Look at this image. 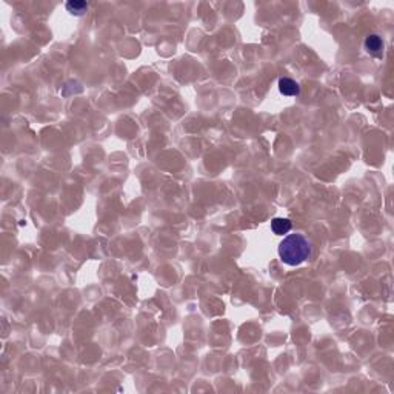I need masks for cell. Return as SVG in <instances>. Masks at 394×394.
Wrapping results in <instances>:
<instances>
[{"mask_svg": "<svg viewBox=\"0 0 394 394\" xmlns=\"http://www.w3.org/2000/svg\"><path fill=\"white\" fill-rule=\"evenodd\" d=\"M365 49L371 54V56H374V57H382V54H383V40H382V37L380 36H377V34H370L366 39H365Z\"/></svg>", "mask_w": 394, "mask_h": 394, "instance_id": "cell-2", "label": "cell"}, {"mask_svg": "<svg viewBox=\"0 0 394 394\" xmlns=\"http://www.w3.org/2000/svg\"><path fill=\"white\" fill-rule=\"evenodd\" d=\"M66 11L72 16H82L84 13H87L88 10V4L84 2V0H71L65 5Z\"/></svg>", "mask_w": 394, "mask_h": 394, "instance_id": "cell-5", "label": "cell"}, {"mask_svg": "<svg viewBox=\"0 0 394 394\" xmlns=\"http://www.w3.org/2000/svg\"><path fill=\"white\" fill-rule=\"evenodd\" d=\"M279 256L290 267L300 265L311 256V244L303 234H290L279 245Z\"/></svg>", "mask_w": 394, "mask_h": 394, "instance_id": "cell-1", "label": "cell"}, {"mask_svg": "<svg viewBox=\"0 0 394 394\" xmlns=\"http://www.w3.org/2000/svg\"><path fill=\"white\" fill-rule=\"evenodd\" d=\"M291 226H293V223H291L290 219L276 217V219L271 220V229H273V232L277 234V235H283V234L290 232Z\"/></svg>", "mask_w": 394, "mask_h": 394, "instance_id": "cell-4", "label": "cell"}, {"mask_svg": "<svg viewBox=\"0 0 394 394\" xmlns=\"http://www.w3.org/2000/svg\"><path fill=\"white\" fill-rule=\"evenodd\" d=\"M279 91L283 96H299L300 93V87L296 81L290 77H282L279 81Z\"/></svg>", "mask_w": 394, "mask_h": 394, "instance_id": "cell-3", "label": "cell"}]
</instances>
